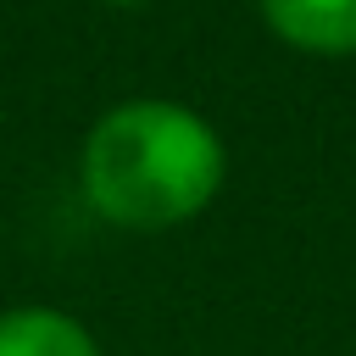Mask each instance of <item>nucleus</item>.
I'll list each match as a JSON object with an SVG mask.
<instances>
[{
  "label": "nucleus",
  "instance_id": "nucleus-1",
  "mask_svg": "<svg viewBox=\"0 0 356 356\" xmlns=\"http://www.w3.org/2000/svg\"><path fill=\"white\" fill-rule=\"evenodd\" d=\"M222 172H228V150L217 128L178 100L111 106L89 128L78 161V184L89 206L106 222L139 234H161L200 217L217 200Z\"/></svg>",
  "mask_w": 356,
  "mask_h": 356
},
{
  "label": "nucleus",
  "instance_id": "nucleus-2",
  "mask_svg": "<svg viewBox=\"0 0 356 356\" xmlns=\"http://www.w3.org/2000/svg\"><path fill=\"white\" fill-rule=\"evenodd\" d=\"M267 28L312 56H356V0H261Z\"/></svg>",
  "mask_w": 356,
  "mask_h": 356
},
{
  "label": "nucleus",
  "instance_id": "nucleus-3",
  "mask_svg": "<svg viewBox=\"0 0 356 356\" xmlns=\"http://www.w3.org/2000/svg\"><path fill=\"white\" fill-rule=\"evenodd\" d=\"M0 356H100V345L56 306H11L0 312Z\"/></svg>",
  "mask_w": 356,
  "mask_h": 356
},
{
  "label": "nucleus",
  "instance_id": "nucleus-4",
  "mask_svg": "<svg viewBox=\"0 0 356 356\" xmlns=\"http://www.w3.org/2000/svg\"><path fill=\"white\" fill-rule=\"evenodd\" d=\"M106 6H139V0H106Z\"/></svg>",
  "mask_w": 356,
  "mask_h": 356
}]
</instances>
